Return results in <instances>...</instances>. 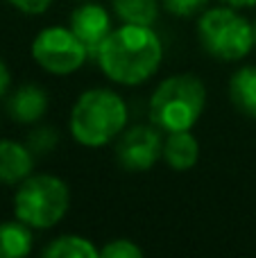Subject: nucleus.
Returning a JSON list of instances; mask_svg holds the SVG:
<instances>
[{
	"label": "nucleus",
	"mask_w": 256,
	"mask_h": 258,
	"mask_svg": "<svg viewBox=\"0 0 256 258\" xmlns=\"http://www.w3.org/2000/svg\"><path fill=\"white\" fill-rule=\"evenodd\" d=\"M209 3H211V0H161L163 9L177 18L200 16V14L209 7Z\"/></svg>",
	"instance_id": "obj_18"
},
{
	"label": "nucleus",
	"mask_w": 256,
	"mask_h": 258,
	"mask_svg": "<svg viewBox=\"0 0 256 258\" xmlns=\"http://www.w3.org/2000/svg\"><path fill=\"white\" fill-rule=\"evenodd\" d=\"M14 9H18L21 14H27V16H39V14H45L50 9V5L54 0H7Z\"/></svg>",
	"instance_id": "obj_19"
},
{
	"label": "nucleus",
	"mask_w": 256,
	"mask_h": 258,
	"mask_svg": "<svg viewBox=\"0 0 256 258\" xmlns=\"http://www.w3.org/2000/svg\"><path fill=\"white\" fill-rule=\"evenodd\" d=\"M252 27H254V43H256V21L252 23Z\"/></svg>",
	"instance_id": "obj_22"
},
{
	"label": "nucleus",
	"mask_w": 256,
	"mask_h": 258,
	"mask_svg": "<svg viewBox=\"0 0 256 258\" xmlns=\"http://www.w3.org/2000/svg\"><path fill=\"white\" fill-rule=\"evenodd\" d=\"M71 209V188L61 177L32 172L14 195V215L34 231H48L66 218Z\"/></svg>",
	"instance_id": "obj_4"
},
{
	"label": "nucleus",
	"mask_w": 256,
	"mask_h": 258,
	"mask_svg": "<svg viewBox=\"0 0 256 258\" xmlns=\"http://www.w3.org/2000/svg\"><path fill=\"white\" fill-rule=\"evenodd\" d=\"M9 86H12V73H9L7 63H5L3 57H0V100L9 93Z\"/></svg>",
	"instance_id": "obj_20"
},
{
	"label": "nucleus",
	"mask_w": 256,
	"mask_h": 258,
	"mask_svg": "<svg viewBox=\"0 0 256 258\" xmlns=\"http://www.w3.org/2000/svg\"><path fill=\"white\" fill-rule=\"evenodd\" d=\"M34 152L27 143H18L12 138H0V183L18 186L23 179L34 172Z\"/></svg>",
	"instance_id": "obj_10"
},
{
	"label": "nucleus",
	"mask_w": 256,
	"mask_h": 258,
	"mask_svg": "<svg viewBox=\"0 0 256 258\" xmlns=\"http://www.w3.org/2000/svg\"><path fill=\"white\" fill-rule=\"evenodd\" d=\"M71 30L80 36V41L89 48L91 57H95L98 48L102 45V41L113 32V16L104 5L93 3V0H82V5H77L71 12L68 18Z\"/></svg>",
	"instance_id": "obj_8"
},
{
	"label": "nucleus",
	"mask_w": 256,
	"mask_h": 258,
	"mask_svg": "<svg viewBox=\"0 0 256 258\" xmlns=\"http://www.w3.org/2000/svg\"><path fill=\"white\" fill-rule=\"evenodd\" d=\"M30 52L32 59L36 61V66H41L45 73L57 77H66L77 73L91 57L89 48L71 30V25L43 27L32 39Z\"/></svg>",
	"instance_id": "obj_6"
},
{
	"label": "nucleus",
	"mask_w": 256,
	"mask_h": 258,
	"mask_svg": "<svg viewBox=\"0 0 256 258\" xmlns=\"http://www.w3.org/2000/svg\"><path fill=\"white\" fill-rule=\"evenodd\" d=\"M5 107H7V113L14 122L34 125L48 113L50 100L45 89H41L39 84H21L9 93Z\"/></svg>",
	"instance_id": "obj_9"
},
{
	"label": "nucleus",
	"mask_w": 256,
	"mask_h": 258,
	"mask_svg": "<svg viewBox=\"0 0 256 258\" xmlns=\"http://www.w3.org/2000/svg\"><path fill=\"white\" fill-rule=\"evenodd\" d=\"M225 5H231L236 9H249V7H256V0H220Z\"/></svg>",
	"instance_id": "obj_21"
},
{
	"label": "nucleus",
	"mask_w": 256,
	"mask_h": 258,
	"mask_svg": "<svg viewBox=\"0 0 256 258\" xmlns=\"http://www.w3.org/2000/svg\"><path fill=\"white\" fill-rule=\"evenodd\" d=\"M116 141V159L127 172H148L163 159V134L157 125L127 127Z\"/></svg>",
	"instance_id": "obj_7"
},
{
	"label": "nucleus",
	"mask_w": 256,
	"mask_h": 258,
	"mask_svg": "<svg viewBox=\"0 0 256 258\" xmlns=\"http://www.w3.org/2000/svg\"><path fill=\"white\" fill-rule=\"evenodd\" d=\"M113 16L120 23L154 25L159 18V0H113Z\"/></svg>",
	"instance_id": "obj_15"
},
{
	"label": "nucleus",
	"mask_w": 256,
	"mask_h": 258,
	"mask_svg": "<svg viewBox=\"0 0 256 258\" xmlns=\"http://www.w3.org/2000/svg\"><path fill=\"white\" fill-rule=\"evenodd\" d=\"M163 161L175 172H188L200 161V141L190 129L168 132L163 136Z\"/></svg>",
	"instance_id": "obj_11"
},
{
	"label": "nucleus",
	"mask_w": 256,
	"mask_h": 258,
	"mask_svg": "<svg viewBox=\"0 0 256 258\" xmlns=\"http://www.w3.org/2000/svg\"><path fill=\"white\" fill-rule=\"evenodd\" d=\"M45 258H100V247H95L89 238L77 233L57 236L41 251Z\"/></svg>",
	"instance_id": "obj_14"
},
{
	"label": "nucleus",
	"mask_w": 256,
	"mask_h": 258,
	"mask_svg": "<svg viewBox=\"0 0 256 258\" xmlns=\"http://www.w3.org/2000/svg\"><path fill=\"white\" fill-rule=\"evenodd\" d=\"M34 247V229L21 220L0 222V258H23L32 254Z\"/></svg>",
	"instance_id": "obj_13"
},
{
	"label": "nucleus",
	"mask_w": 256,
	"mask_h": 258,
	"mask_svg": "<svg viewBox=\"0 0 256 258\" xmlns=\"http://www.w3.org/2000/svg\"><path fill=\"white\" fill-rule=\"evenodd\" d=\"M27 147L34 152V156H43L50 154V152L57 147L59 143V132L50 125H39L34 127L30 134H27Z\"/></svg>",
	"instance_id": "obj_16"
},
{
	"label": "nucleus",
	"mask_w": 256,
	"mask_h": 258,
	"mask_svg": "<svg viewBox=\"0 0 256 258\" xmlns=\"http://www.w3.org/2000/svg\"><path fill=\"white\" fill-rule=\"evenodd\" d=\"M207 107V86L193 73H177L159 82L150 95V122L161 132H186L198 125Z\"/></svg>",
	"instance_id": "obj_3"
},
{
	"label": "nucleus",
	"mask_w": 256,
	"mask_h": 258,
	"mask_svg": "<svg viewBox=\"0 0 256 258\" xmlns=\"http://www.w3.org/2000/svg\"><path fill=\"white\" fill-rule=\"evenodd\" d=\"M141 256H143V249L134 240H127V238H116V240L107 242L104 247H100V258H141Z\"/></svg>",
	"instance_id": "obj_17"
},
{
	"label": "nucleus",
	"mask_w": 256,
	"mask_h": 258,
	"mask_svg": "<svg viewBox=\"0 0 256 258\" xmlns=\"http://www.w3.org/2000/svg\"><path fill=\"white\" fill-rule=\"evenodd\" d=\"M130 109L120 93L111 89H89L75 100L68 118V132L84 147H104L127 129Z\"/></svg>",
	"instance_id": "obj_2"
},
{
	"label": "nucleus",
	"mask_w": 256,
	"mask_h": 258,
	"mask_svg": "<svg viewBox=\"0 0 256 258\" xmlns=\"http://www.w3.org/2000/svg\"><path fill=\"white\" fill-rule=\"evenodd\" d=\"M95 61L113 84L141 86L161 68L163 43L152 25L122 23L102 41Z\"/></svg>",
	"instance_id": "obj_1"
},
{
	"label": "nucleus",
	"mask_w": 256,
	"mask_h": 258,
	"mask_svg": "<svg viewBox=\"0 0 256 258\" xmlns=\"http://www.w3.org/2000/svg\"><path fill=\"white\" fill-rule=\"evenodd\" d=\"M198 39L204 52L220 61H240L256 48L254 27L231 5L207 7L198 16Z\"/></svg>",
	"instance_id": "obj_5"
},
{
	"label": "nucleus",
	"mask_w": 256,
	"mask_h": 258,
	"mask_svg": "<svg viewBox=\"0 0 256 258\" xmlns=\"http://www.w3.org/2000/svg\"><path fill=\"white\" fill-rule=\"evenodd\" d=\"M229 100L243 116L256 120V66H240L229 77Z\"/></svg>",
	"instance_id": "obj_12"
}]
</instances>
